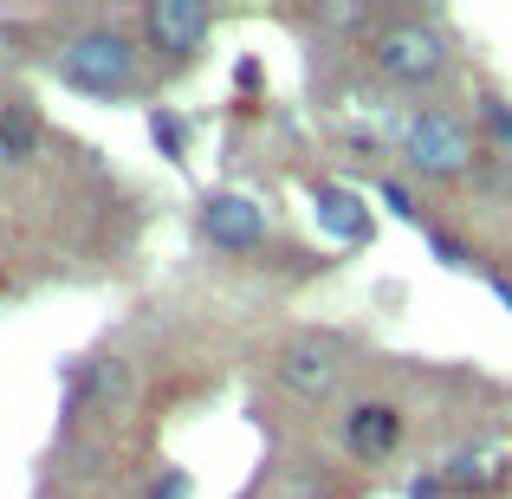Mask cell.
Instances as JSON below:
<instances>
[{"instance_id":"cell-1","label":"cell","mask_w":512,"mask_h":499,"mask_svg":"<svg viewBox=\"0 0 512 499\" xmlns=\"http://www.w3.org/2000/svg\"><path fill=\"white\" fill-rule=\"evenodd\" d=\"M52 72H59V85L85 91V98H117V91L137 85V52H130L124 33H111V26H91V33H72V39L59 46Z\"/></svg>"},{"instance_id":"cell-2","label":"cell","mask_w":512,"mask_h":499,"mask_svg":"<svg viewBox=\"0 0 512 499\" xmlns=\"http://www.w3.org/2000/svg\"><path fill=\"white\" fill-rule=\"evenodd\" d=\"M474 130L461 124L454 111H415L409 124H402V163L435 175V182H448V175H461L474 163Z\"/></svg>"},{"instance_id":"cell-3","label":"cell","mask_w":512,"mask_h":499,"mask_svg":"<svg viewBox=\"0 0 512 499\" xmlns=\"http://www.w3.org/2000/svg\"><path fill=\"white\" fill-rule=\"evenodd\" d=\"M376 72L389 78V85H441V72H448V39L435 33V26L422 20H396L376 33Z\"/></svg>"},{"instance_id":"cell-4","label":"cell","mask_w":512,"mask_h":499,"mask_svg":"<svg viewBox=\"0 0 512 499\" xmlns=\"http://www.w3.org/2000/svg\"><path fill=\"white\" fill-rule=\"evenodd\" d=\"M279 383L299 402H331L344 383V350L331 337H299V344L279 350Z\"/></svg>"},{"instance_id":"cell-5","label":"cell","mask_w":512,"mask_h":499,"mask_svg":"<svg viewBox=\"0 0 512 499\" xmlns=\"http://www.w3.org/2000/svg\"><path fill=\"white\" fill-rule=\"evenodd\" d=\"M201 234H208L221 253H260L266 247V208L253 195L221 188V195L201 201Z\"/></svg>"},{"instance_id":"cell-6","label":"cell","mask_w":512,"mask_h":499,"mask_svg":"<svg viewBox=\"0 0 512 499\" xmlns=\"http://www.w3.org/2000/svg\"><path fill=\"white\" fill-rule=\"evenodd\" d=\"M143 26H150L156 52H169V59H195V52L208 46V33H214V13L195 7V0H156V7L143 13Z\"/></svg>"},{"instance_id":"cell-7","label":"cell","mask_w":512,"mask_h":499,"mask_svg":"<svg viewBox=\"0 0 512 499\" xmlns=\"http://www.w3.org/2000/svg\"><path fill=\"white\" fill-rule=\"evenodd\" d=\"M396 441H402L396 402H357V409L344 415V448L357 454V461H383V454H396Z\"/></svg>"},{"instance_id":"cell-8","label":"cell","mask_w":512,"mask_h":499,"mask_svg":"<svg viewBox=\"0 0 512 499\" xmlns=\"http://www.w3.org/2000/svg\"><path fill=\"white\" fill-rule=\"evenodd\" d=\"M312 214H318V227H325L331 240H344V247L370 240V208H363V195H350V188H338V182L312 188Z\"/></svg>"},{"instance_id":"cell-9","label":"cell","mask_w":512,"mask_h":499,"mask_svg":"<svg viewBox=\"0 0 512 499\" xmlns=\"http://www.w3.org/2000/svg\"><path fill=\"white\" fill-rule=\"evenodd\" d=\"M512 480V461H493V454H454L448 461V487L461 493H493Z\"/></svg>"},{"instance_id":"cell-10","label":"cell","mask_w":512,"mask_h":499,"mask_svg":"<svg viewBox=\"0 0 512 499\" xmlns=\"http://www.w3.org/2000/svg\"><path fill=\"white\" fill-rule=\"evenodd\" d=\"M33 143H39L33 111H26V104H7V111H0V150L7 156H33Z\"/></svg>"},{"instance_id":"cell-11","label":"cell","mask_w":512,"mask_h":499,"mask_svg":"<svg viewBox=\"0 0 512 499\" xmlns=\"http://www.w3.org/2000/svg\"><path fill=\"white\" fill-rule=\"evenodd\" d=\"M150 137H156V150H163L169 163H182V156H188V130H182V117L156 111V117H150Z\"/></svg>"},{"instance_id":"cell-12","label":"cell","mask_w":512,"mask_h":499,"mask_svg":"<svg viewBox=\"0 0 512 499\" xmlns=\"http://www.w3.org/2000/svg\"><path fill=\"white\" fill-rule=\"evenodd\" d=\"M480 117H487V130L512 150V104H506V98H480Z\"/></svg>"},{"instance_id":"cell-13","label":"cell","mask_w":512,"mask_h":499,"mask_svg":"<svg viewBox=\"0 0 512 499\" xmlns=\"http://www.w3.org/2000/svg\"><path fill=\"white\" fill-rule=\"evenodd\" d=\"M428 247L441 253V266H467V247H461V240H448V234H428Z\"/></svg>"},{"instance_id":"cell-14","label":"cell","mask_w":512,"mask_h":499,"mask_svg":"<svg viewBox=\"0 0 512 499\" xmlns=\"http://www.w3.org/2000/svg\"><path fill=\"white\" fill-rule=\"evenodd\" d=\"M448 493V474H428V480H409V499H441Z\"/></svg>"},{"instance_id":"cell-15","label":"cell","mask_w":512,"mask_h":499,"mask_svg":"<svg viewBox=\"0 0 512 499\" xmlns=\"http://www.w3.org/2000/svg\"><path fill=\"white\" fill-rule=\"evenodd\" d=\"M383 201L402 214V221H415V208H409V188H402V182H383Z\"/></svg>"},{"instance_id":"cell-16","label":"cell","mask_w":512,"mask_h":499,"mask_svg":"<svg viewBox=\"0 0 512 499\" xmlns=\"http://www.w3.org/2000/svg\"><path fill=\"white\" fill-rule=\"evenodd\" d=\"M150 499H188V474H169V487H156Z\"/></svg>"}]
</instances>
